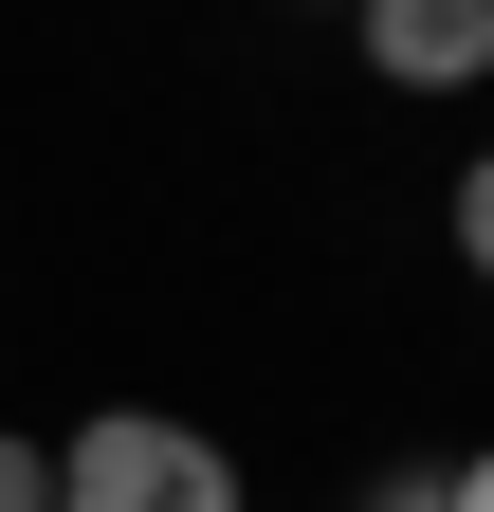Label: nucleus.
I'll return each mask as SVG.
<instances>
[{
  "instance_id": "1",
  "label": "nucleus",
  "mask_w": 494,
  "mask_h": 512,
  "mask_svg": "<svg viewBox=\"0 0 494 512\" xmlns=\"http://www.w3.org/2000/svg\"><path fill=\"white\" fill-rule=\"evenodd\" d=\"M55 512H238V458L183 403H92L55 439Z\"/></svg>"
},
{
  "instance_id": "2",
  "label": "nucleus",
  "mask_w": 494,
  "mask_h": 512,
  "mask_svg": "<svg viewBox=\"0 0 494 512\" xmlns=\"http://www.w3.org/2000/svg\"><path fill=\"white\" fill-rule=\"evenodd\" d=\"M348 37H366L385 92H476L494 74V0H348Z\"/></svg>"
},
{
  "instance_id": "3",
  "label": "nucleus",
  "mask_w": 494,
  "mask_h": 512,
  "mask_svg": "<svg viewBox=\"0 0 494 512\" xmlns=\"http://www.w3.org/2000/svg\"><path fill=\"white\" fill-rule=\"evenodd\" d=\"M440 238H458V275H476V293H494V147H476V165H458V202H440Z\"/></svg>"
},
{
  "instance_id": "4",
  "label": "nucleus",
  "mask_w": 494,
  "mask_h": 512,
  "mask_svg": "<svg viewBox=\"0 0 494 512\" xmlns=\"http://www.w3.org/2000/svg\"><path fill=\"white\" fill-rule=\"evenodd\" d=\"M0 512H55V439H19V421H0Z\"/></svg>"
},
{
  "instance_id": "5",
  "label": "nucleus",
  "mask_w": 494,
  "mask_h": 512,
  "mask_svg": "<svg viewBox=\"0 0 494 512\" xmlns=\"http://www.w3.org/2000/svg\"><path fill=\"white\" fill-rule=\"evenodd\" d=\"M348 512H440V458H385V476H366Z\"/></svg>"
},
{
  "instance_id": "6",
  "label": "nucleus",
  "mask_w": 494,
  "mask_h": 512,
  "mask_svg": "<svg viewBox=\"0 0 494 512\" xmlns=\"http://www.w3.org/2000/svg\"><path fill=\"white\" fill-rule=\"evenodd\" d=\"M440 512H494V439H476V458H440Z\"/></svg>"
}]
</instances>
